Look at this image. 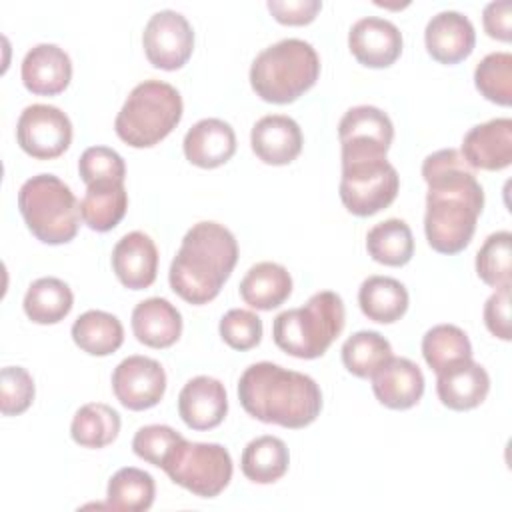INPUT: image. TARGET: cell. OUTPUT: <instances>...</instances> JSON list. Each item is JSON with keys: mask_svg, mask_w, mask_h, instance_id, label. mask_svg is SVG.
Returning <instances> with one entry per match:
<instances>
[{"mask_svg": "<svg viewBox=\"0 0 512 512\" xmlns=\"http://www.w3.org/2000/svg\"><path fill=\"white\" fill-rule=\"evenodd\" d=\"M490 390V376L472 358L436 372V394L440 402L456 412L480 406Z\"/></svg>", "mask_w": 512, "mask_h": 512, "instance_id": "obj_21", "label": "cell"}, {"mask_svg": "<svg viewBox=\"0 0 512 512\" xmlns=\"http://www.w3.org/2000/svg\"><path fill=\"white\" fill-rule=\"evenodd\" d=\"M238 400L252 418L284 428H304L322 410L314 378L272 362H256L242 372Z\"/></svg>", "mask_w": 512, "mask_h": 512, "instance_id": "obj_2", "label": "cell"}, {"mask_svg": "<svg viewBox=\"0 0 512 512\" xmlns=\"http://www.w3.org/2000/svg\"><path fill=\"white\" fill-rule=\"evenodd\" d=\"M366 250L372 260L384 266H404L414 254L412 230L400 218L382 220L368 230Z\"/></svg>", "mask_w": 512, "mask_h": 512, "instance_id": "obj_31", "label": "cell"}, {"mask_svg": "<svg viewBox=\"0 0 512 512\" xmlns=\"http://www.w3.org/2000/svg\"><path fill=\"white\" fill-rule=\"evenodd\" d=\"M422 356L434 372H440L456 362L472 358V344L462 328L454 324H436L422 338Z\"/></svg>", "mask_w": 512, "mask_h": 512, "instance_id": "obj_34", "label": "cell"}, {"mask_svg": "<svg viewBox=\"0 0 512 512\" xmlns=\"http://www.w3.org/2000/svg\"><path fill=\"white\" fill-rule=\"evenodd\" d=\"M112 270L126 288H148L158 272V250L154 240L140 230L124 234L112 250Z\"/></svg>", "mask_w": 512, "mask_h": 512, "instance_id": "obj_22", "label": "cell"}, {"mask_svg": "<svg viewBox=\"0 0 512 512\" xmlns=\"http://www.w3.org/2000/svg\"><path fill=\"white\" fill-rule=\"evenodd\" d=\"M512 4L508 0H500V2H490L484 6L482 12V22H484V30L490 38L502 40V42H510L512 38Z\"/></svg>", "mask_w": 512, "mask_h": 512, "instance_id": "obj_44", "label": "cell"}, {"mask_svg": "<svg viewBox=\"0 0 512 512\" xmlns=\"http://www.w3.org/2000/svg\"><path fill=\"white\" fill-rule=\"evenodd\" d=\"M348 48L360 64L386 68L402 54V32L386 18L364 16L348 32Z\"/></svg>", "mask_w": 512, "mask_h": 512, "instance_id": "obj_14", "label": "cell"}, {"mask_svg": "<svg viewBox=\"0 0 512 512\" xmlns=\"http://www.w3.org/2000/svg\"><path fill=\"white\" fill-rule=\"evenodd\" d=\"M250 144L254 154L272 166H284L296 160L302 152V130L298 122L284 114L262 116L250 132Z\"/></svg>", "mask_w": 512, "mask_h": 512, "instance_id": "obj_20", "label": "cell"}, {"mask_svg": "<svg viewBox=\"0 0 512 512\" xmlns=\"http://www.w3.org/2000/svg\"><path fill=\"white\" fill-rule=\"evenodd\" d=\"M428 54L440 64H458L470 56L476 44V32L468 16L456 10L434 14L424 30Z\"/></svg>", "mask_w": 512, "mask_h": 512, "instance_id": "obj_15", "label": "cell"}, {"mask_svg": "<svg viewBox=\"0 0 512 512\" xmlns=\"http://www.w3.org/2000/svg\"><path fill=\"white\" fill-rule=\"evenodd\" d=\"M168 478L200 498L218 496L232 480L230 452L216 442L180 438L160 466Z\"/></svg>", "mask_w": 512, "mask_h": 512, "instance_id": "obj_8", "label": "cell"}, {"mask_svg": "<svg viewBox=\"0 0 512 512\" xmlns=\"http://www.w3.org/2000/svg\"><path fill=\"white\" fill-rule=\"evenodd\" d=\"M342 158L386 156L394 138L390 116L370 104L346 110L338 124Z\"/></svg>", "mask_w": 512, "mask_h": 512, "instance_id": "obj_12", "label": "cell"}, {"mask_svg": "<svg viewBox=\"0 0 512 512\" xmlns=\"http://www.w3.org/2000/svg\"><path fill=\"white\" fill-rule=\"evenodd\" d=\"M318 76L320 58L314 46L300 38H284L264 48L250 66L252 90L272 104L294 102Z\"/></svg>", "mask_w": 512, "mask_h": 512, "instance_id": "obj_4", "label": "cell"}, {"mask_svg": "<svg viewBox=\"0 0 512 512\" xmlns=\"http://www.w3.org/2000/svg\"><path fill=\"white\" fill-rule=\"evenodd\" d=\"M74 304L70 286L54 276L34 280L24 296V312L36 324H56L68 316Z\"/></svg>", "mask_w": 512, "mask_h": 512, "instance_id": "obj_30", "label": "cell"}, {"mask_svg": "<svg viewBox=\"0 0 512 512\" xmlns=\"http://www.w3.org/2000/svg\"><path fill=\"white\" fill-rule=\"evenodd\" d=\"M398 186L400 176L386 156L342 158L340 200L354 216H372L388 208Z\"/></svg>", "mask_w": 512, "mask_h": 512, "instance_id": "obj_9", "label": "cell"}, {"mask_svg": "<svg viewBox=\"0 0 512 512\" xmlns=\"http://www.w3.org/2000/svg\"><path fill=\"white\" fill-rule=\"evenodd\" d=\"M342 298L332 290L316 292L300 308L280 312L272 322V336L290 356L312 360L322 356L344 328Z\"/></svg>", "mask_w": 512, "mask_h": 512, "instance_id": "obj_5", "label": "cell"}, {"mask_svg": "<svg viewBox=\"0 0 512 512\" xmlns=\"http://www.w3.org/2000/svg\"><path fill=\"white\" fill-rule=\"evenodd\" d=\"M34 400V380L22 366H6L0 372V410L4 416H16L30 408Z\"/></svg>", "mask_w": 512, "mask_h": 512, "instance_id": "obj_38", "label": "cell"}, {"mask_svg": "<svg viewBox=\"0 0 512 512\" xmlns=\"http://www.w3.org/2000/svg\"><path fill=\"white\" fill-rule=\"evenodd\" d=\"M20 74L32 94L56 96L72 80V60L60 46L42 42L26 52Z\"/></svg>", "mask_w": 512, "mask_h": 512, "instance_id": "obj_19", "label": "cell"}, {"mask_svg": "<svg viewBox=\"0 0 512 512\" xmlns=\"http://www.w3.org/2000/svg\"><path fill=\"white\" fill-rule=\"evenodd\" d=\"M20 148L38 160H52L64 154L72 142V122L58 106L30 104L16 124Z\"/></svg>", "mask_w": 512, "mask_h": 512, "instance_id": "obj_10", "label": "cell"}, {"mask_svg": "<svg viewBox=\"0 0 512 512\" xmlns=\"http://www.w3.org/2000/svg\"><path fill=\"white\" fill-rule=\"evenodd\" d=\"M180 92L162 80H144L122 104L114 130L132 148H150L164 140L182 118Z\"/></svg>", "mask_w": 512, "mask_h": 512, "instance_id": "obj_6", "label": "cell"}, {"mask_svg": "<svg viewBox=\"0 0 512 512\" xmlns=\"http://www.w3.org/2000/svg\"><path fill=\"white\" fill-rule=\"evenodd\" d=\"M132 332L144 346L168 348L182 334V314L166 298H146L132 310Z\"/></svg>", "mask_w": 512, "mask_h": 512, "instance_id": "obj_24", "label": "cell"}, {"mask_svg": "<svg viewBox=\"0 0 512 512\" xmlns=\"http://www.w3.org/2000/svg\"><path fill=\"white\" fill-rule=\"evenodd\" d=\"M268 10L280 24L302 26L316 18L322 10L320 0H268Z\"/></svg>", "mask_w": 512, "mask_h": 512, "instance_id": "obj_43", "label": "cell"}, {"mask_svg": "<svg viewBox=\"0 0 512 512\" xmlns=\"http://www.w3.org/2000/svg\"><path fill=\"white\" fill-rule=\"evenodd\" d=\"M422 176L428 184L426 240L440 254H458L470 244L484 208V190L474 168L460 150L442 148L424 158Z\"/></svg>", "mask_w": 512, "mask_h": 512, "instance_id": "obj_1", "label": "cell"}, {"mask_svg": "<svg viewBox=\"0 0 512 512\" xmlns=\"http://www.w3.org/2000/svg\"><path fill=\"white\" fill-rule=\"evenodd\" d=\"M120 432V414L102 402L80 406L70 424V436L84 448H104L116 440Z\"/></svg>", "mask_w": 512, "mask_h": 512, "instance_id": "obj_33", "label": "cell"}, {"mask_svg": "<svg viewBox=\"0 0 512 512\" xmlns=\"http://www.w3.org/2000/svg\"><path fill=\"white\" fill-rule=\"evenodd\" d=\"M292 292V276L282 264L258 262L240 282L242 300L256 310H272L284 304Z\"/></svg>", "mask_w": 512, "mask_h": 512, "instance_id": "obj_25", "label": "cell"}, {"mask_svg": "<svg viewBox=\"0 0 512 512\" xmlns=\"http://www.w3.org/2000/svg\"><path fill=\"white\" fill-rule=\"evenodd\" d=\"M128 208V194L124 182L104 180L92 182L80 200V216L90 230L108 232L124 218Z\"/></svg>", "mask_w": 512, "mask_h": 512, "instance_id": "obj_26", "label": "cell"}, {"mask_svg": "<svg viewBox=\"0 0 512 512\" xmlns=\"http://www.w3.org/2000/svg\"><path fill=\"white\" fill-rule=\"evenodd\" d=\"M484 324L500 340H510V284L496 288L484 304Z\"/></svg>", "mask_w": 512, "mask_h": 512, "instance_id": "obj_42", "label": "cell"}, {"mask_svg": "<svg viewBox=\"0 0 512 512\" xmlns=\"http://www.w3.org/2000/svg\"><path fill=\"white\" fill-rule=\"evenodd\" d=\"M78 172H80V178L86 182V186L92 182H104V180L124 182L126 164L116 150L108 146H90L82 152L78 160Z\"/></svg>", "mask_w": 512, "mask_h": 512, "instance_id": "obj_39", "label": "cell"}, {"mask_svg": "<svg viewBox=\"0 0 512 512\" xmlns=\"http://www.w3.org/2000/svg\"><path fill=\"white\" fill-rule=\"evenodd\" d=\"M112 390L118 402L128 410H146L162 400L166 372L158 360L134 354L114 368Z\"/></svg>", "mask_w": 512, "mask_h": 512, "instance_id": "obj_13", "label": "cell"}, {"mask_svg": "<svg viewBox=\"0 0 512 512\" xmlns=\"http://www.w3.org/2000/svg\"><path fill=\"white\" fill-rule=\"evenodd\" d=\"M156 496L154 478L134 466L120 468L108 480L106 506L120 512H144Z\"/></svg>", "mask_w": 512, "mask_h": 512, "instance_id": "obj_32", "label": "cell"}, {"mask_svg": "<svg viewBox=\"0 0 512 512\" xmlns=\"http://www.w3.org/2000/svg\"><path fill=\"white\" fill-rule=\"evenodd\" d=\"M512 234L500 230L490 234L476 254V272L480 280L492 288L510 284V256Z\"/></svg>", "mask_w": 512, "mask_h": 512, "instance_id": "obj_37", "label": "cell"}, {"mask_svg": "<svg viewBox=\"0 0 512 512\" xmlns=\"http://www.w3.org/2000/svg\"><path fill=\"white\" fill-rule=\"evenodd\" d=\"M184 438L180 432H176L174 428L166 426V424H148L142 426L134 438H132V450L138 458L154 464V466H162L164 458L168 456L170 448Z\"/></svg>", "mask_w": 512, "mask_h": 512, "instance_id": "obj_41", "label": "cell"}, {"mask_svg": "<svg viewBox=\"0 0 512 512\" xmlns=\"http://www.w3.org/2000/svg\"><path fill=\"white\" fill-rule=\"evenodd\" d=\"M18 208L28 230L44 244H66L78 234L80 204L54 174L28 178L18 190Z\"/></svg>", "mask_w": 512, "mask_h": 512, "instance_id": "obj_7", "label": "cell"}, {"mask_svg": "<svg viewBox=\"0 0 512 512\" xmlns=\"http://www.w3.org/2000/svg\"><path fill=\"white\" fill-rule=\"evenodd\" d=\"M358 304L368 320L392 324L408 310L406 286L390 276H368L358 290Z\"/></svg>", "mask_w": 512, "mask_h": 512, "instance_id": "obj_27", "label": "cell"}, {"mask_svg": "<svg viewBox=\"0 0 512 512\" xmlns=\"http://www.w3.org/2000/svg\"><path fill=\"white\" fill-rule=\"evenodd\" d=\"M72 340L92 356H108L124 342L122 322L104 310H88L72 324Z\"/></svg>", "mask_w": 512, "mask_h": 512, "instance_id": "obj_29", "label": "cell"}, {"mask_svg": "<svg viewBox=\"0 0 512 512\" xmlns=\"http://www.w3.org/2000/svg\"><path fill=\"white\" fill-rule=\"evenodd\" d=\"M460 154L472 168L504 170L512 162V120L492 118L464 134Z\"/></svg>", "mask_w": 512, "mask_h": 512, "instance_id": "obj_16", "label": "cell"}, {"mask_svg": "<svg viewBox=\"0 0 512 512\" xmlns=\"http://www.w3.org/2000/svg\"><path fill=\"white\" fill-rule=\"evenodd\" d=\"M238 260L234 234L218 222H198L182 238L170 264V288L190 304L214 300Z\"/></svg>", "mask_w": 512, "mask_h": 512, "instance_id": "obj_3", "label": "cell"}, {"mask_svg": "<svg viewBox=\"0 0 512 512\" xmlns=\"http://www.w3.org/2000/svg\"><path fill=\"white\" fill-rule=\"evenodd\" d=\"M148 62L162 70L182 68L194 50L190 22L176 10H160L150 16L142 32Z\"/></svg>", "mask_w": 512, "mask_h": 512, "instance_id": "obj_11", "label": "cell"}, {"mask_svg": "<svg viewBox=\"0 0 512 512\" xmlns=\"http://www.w3.org/2000/svg\"><path fill=\"white\" fill-rule=\"evenodd\" d=\"M228 412L226 388L218 378L194 376L178 394V414L192 430L216 428Z\"/></svg>", "mask_w": 512, "mask_h": 512, "instance_id": "obj_17", "label": "cell"}, {"mask_svg": "<svg viewBox=\"0 0 512 512\" xmlns=\"http://www.w3.org/2000/svg\"><path fill=\"white\" fill-rule=\"evenodd\" d=\"M392 356L390 342L376 330L354 332L342 344V362L346 370L358 378H372V374Z\"/></svg>", "mask_w": 512, "mask_h": 512, "instance_id": "obj_35", "label": "cell"}, {"mask_svg": "<svg viewBox=\"0 0 512 512\" xmlns=\"http://www.w3.org/2000/svg\"><path fill=\"white\" fill-rule=\"evenodd\" d=\"M220 336L234 350H250L262 338V320L252 310L232 308L220 320Z\"/></svg>", "mask_w": 512, "mask_h": 512, "instance_id": "obj_40", "label": "cell"}, {"mask_svg": "<svg viewBox=\"0 0 512 512\" xmlns=\"http://www.w3.org/2000/svg\"><path fill=\"white\" fill-rule=\"evenodd\" d=\"M372 390L386 408L408 410L424 394V374L410 358L390 356L372 374Z\"/></svg>", "mask_w": 512, "mask_h": 512, "instance_id": "obj_18", "label": "cell"}, {"mask_svg": "<svg viewBox=\"0 0 512 512\" xmlns=\"http://www.w3.org/2000/svg\"><path fill=\"white\" fill-rule=\"evenodd\" d=\"M474 84L478 92L500 106L512 102V54L492 52L484 56L474 70Z\"/></svg>", "mask_w": 512, "mask_h": 512, "instance_id": "obj_36", "label": "cell"}, {"mask_svg": "<svg viewBox=\"0 0 512 512\" xmlns=\"http://www.w3.org/2000/svg\"><path fill=\"white\" fill-rule=\"evenodd\" d=\"M184 156L200 168H218L236 152V134L232 126L220 118L198 120L184 136Z\"/></svg>", "mask_w": 512, "mask_h": 512, "instance_id": "obj_23", "label": "cell"}, {"mask_svg": "<svg viewBox=\"0 0 512 512\" xmlns=\"http://www.w3.org/2000/svg\"><path fill=\"white\" fill-rule=\"evenodd\" d=\"M290 454L278 436H258L250 440L242 452V474L256 484H272L288 472Z\"/></svg>", "mask_w": 512, "mask_h": 512, "instance_id": "obj_28", "label": "cell"}]
</instances>
